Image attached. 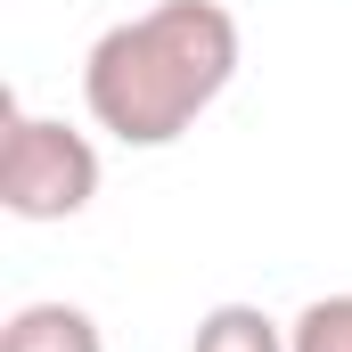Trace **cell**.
<instances>
[{
    "mask_svg": "<svg viewBox=\"0 0 352 352\" xmlns=\"http://www.w3.org/2000/svg\"><path fill=\"white\" fill-rule=\"evenodd\" d=\"M98 140L74 131L66 115H33V107H8V131H0V205L16 221H74L98 197Z\"/></svg>",
    "mask_w": 352,
    "mask_h": 352,
    "instance_id": "obj_2",
    "label": "cell"
},
{
    "mask_svg": "<svg viewBox=\"0 0 352 352\" xmlns=\"http://www.w3.org/2000/svg\"><path fill=\"white\" fill-rule=\"evenodd\" d=\"M0 352H107L98 336V320H90L82 303H16L8 311V328H0Z\"/></svg>",
    "mask_w": 352,
    "mask_h": 352,
    "instance_id": "obj_3",
    "label": "cell"
},
{
    "mask_svg": "<svg viewBox=\"0 0 352 352\" xmlns=\"http://www.w3.org/2000/svg\"><path fill=\"white\" fill-rule=\"evenodd\" d=\"M238 58H246V33L221 0H156L90 41L82 107L123 148H173L238 82Z\"/></svg>",
    "mask_w": 352,
    "mask_h": 352,
    "instance_id": "obj_1",
    "label": "cell"
},
{
    "mask_svg": "<svg viewBox=\"0 0 352 352\" xmlns=\"http://www.w3.org/2000/svg\"><path fill=\"white\" fill-rule=\"evenodd\" d=\"M287 344L295 352H352V295H311L287 320Z\"/></svg>",
    "mask_w": 352,
    "mask_h": 352,
    "instance_id": "obj_5",
    "label": "cell"
},
{
    "mask_svg": "<svg viewBox=\"0 0 352 352\" xmlns=\"http://www.w3.org/2000/svg\"><path fill=\"white\" fill-rule=\"evenodd\" d=\"M188 352H295V344H287V320H270L263 303H213Z\"/></svg>",
    "mask_w": 352,
    "mask_h": 352,
    "instance_id": "obj_4",
    "label": "cell"
}]
</instances>
